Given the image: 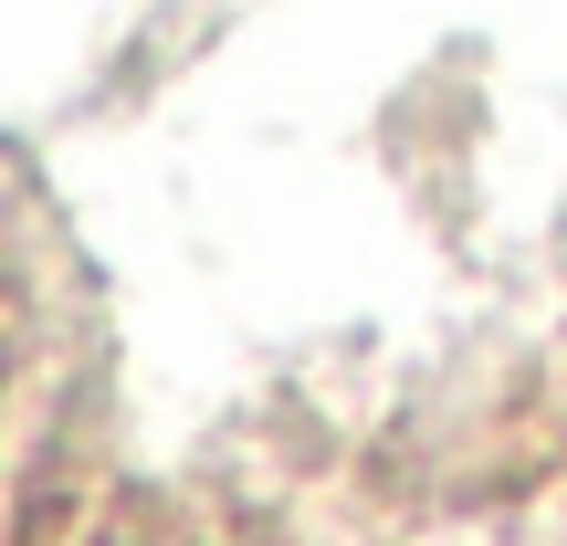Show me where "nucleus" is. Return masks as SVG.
Instances as JSON below:
<instances>
[]
</instances>
